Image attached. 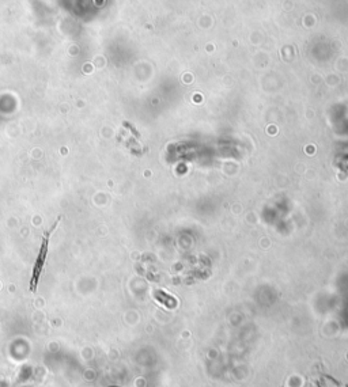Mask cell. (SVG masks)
Returning <instances> with one entry per match:
<instances>
[{
    "instance_id": "6da1fadb",
    "label": "cell",
    "mask_w": 348,
    "mask_h": 387,
    "mask_svg": "<svg viewBox=\"0 0 348 387\" xmlns=\"http://www.w3.org/2000/svg\"><path fill=\"white\" fill-rule=\"evenodd\" d=\"M60 220H61V216L57 217V220L51 226V229L46 231L45 234L42 235V241H41V247H39L38 256H37V260H36V264H34V269H33V276H32V280H30V291L32 292H36L37 289V284H38L39 276H41V272L44 270V265H45V260H46V254H48V246H49V239H51V235L52 232L56 230V227L59 226Z\"/></svg>"
}]
</instances>
